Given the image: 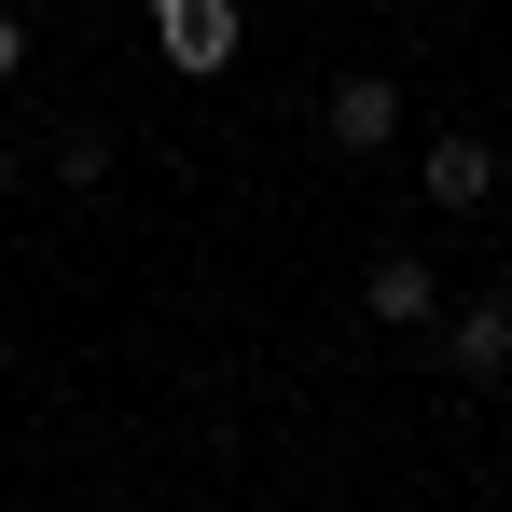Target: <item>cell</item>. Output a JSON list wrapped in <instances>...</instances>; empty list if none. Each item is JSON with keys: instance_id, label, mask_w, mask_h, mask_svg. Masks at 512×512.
Masks as SVG:
<instances>
[{"instance_id": "cell-2", "label": "cell", "mask_w": 512, "mask_h": 512, "mask_svg": "<svg viewBox=\"0 0 512 512\" xmlns=\"http://www.w3.org/2000/svg\"><path fill=\"white\" fill-rule=\"evenodd\" d=\"M360 319H374V333H429V319H443V263L374 250V263H360Z\"/></svg>"}, {"instance_id": "cell-4", "label": "cell", "mask_w": 512, "mask_h": 512, "mask_svg": "<svg viewBox=\"0 0 512 512\" xmlns=\"http://www.w3.org/2000/svg\"><path fill=\"white\" fill-rule=\"evenodd\" d=\"M319 125H333V153H388V139H402V84H388V70H346V84L319 97Z\"/></svg>"}, {"instance_id": "cell-1", "label": "cell", "mask_w": 512, "mask_h": 512, "mask_svg": "<svg viewBox=\"0 0 512 512\" xmlns=\"http://www.w3.org/2000/svg\"><path fill=\"white\" fill-rule=\"evenodd\" d=\"M139 28H153V56L180 84H222L236 42H250V0H139Z\"/></svg>"}, {"instance_id": "cell-3", "label": "cell", "mask_w": 512, "mask_h": 512, "mask_svg": "<svg viewBox=\"0 0 512 512\" xmlns=\"http://www.w3.org/2000/svg\"><path fill=\"white\" fill-rule=\"evenodd\" d=\"M443 333V374H471V388H512V291H471L457 319H429Z\"/></svg>"}, {"instance_id": "cell-5", "label": "cell", "mask_w": 512, "mask_h": 512, "mask_svg": "<svg viewBox=\"0 0 512 512\" xmlns=\"http://www.w3.org/2000/svg\"><path fill=\"white\" fill-rule=\"evenodd\" d=\"M429 208H485V194H499V153H485V139H471V125H457V139H429Z\"/></svg>"}, {"instance_id": "cell-8", "label": "cell", "mask_w": 512, "mask_h": 512, "mask_svg": "<svg viewBox=\"0 0 512 512\" xmlns=\"http://www.w3.org/2000/svg\"><path fill=\"white\" fill-rule=\"evenodd\" d=\"M0 194H14V139H0Z\"/></svg>"}, {"instance_id": "cell-6", "label": "cell", "mask_w": 512, "mask_h": 512, "mask_svg": "<svg viewBox=\"0 0 512 512\" xmlns=\"http://www.w3.org/2000/svg\"><path fill=\"white\" fill-rule=\"evenodd\" d=\"M111 153H125L111 125H56V180H70V194H97V180H111Z\"/></svg>"}, {"instance_id": "cell-7", "label": "cell", "mask_w": 512, "mask_h": 512, "mask_svg": "<svg viewBox=\"0 0 512 512\" xmlns=\"http://www.w3.org/2000/svg\"><path fill=\"white\" fill-rule=\"evenodd\" d=\"M0 84H28V14L0 0Z\"/></svg>"}]
</instances>
